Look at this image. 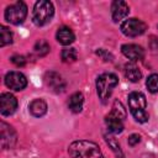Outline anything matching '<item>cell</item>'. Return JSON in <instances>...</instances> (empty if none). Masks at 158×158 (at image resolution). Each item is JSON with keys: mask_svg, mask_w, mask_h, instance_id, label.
I'll use <instances>...</instances> for the list:
<instances>
[{"mask_svg": "<svg viewBox=\"0 0 158 158\" xmlns=\"http://www.w3.org/2000/svg\"><path fill=\"white\" fill-rule=\"evenodd\" d=\"M72 158H104L99 146L91 141H74L68 149Z\"/></svg>", "mask_w": 158, "mask_h": 158, "instance_id": "6da1fadb", "label": "cell"}, {"mask_svg": "<svg viewBox=\"0 0 158 158\" xmlns=\"http://www.w3.org/2000/svg\"><path fill=\"white\" fill-rule=\"evenodd\" d=\"M128 106L132 116L138 122H147L148 121V114L146 111L147 101L142 93L133 91L128 95Z\"/></svg>", "mask_w": 158, "mask_h": 158, "instance_id": "7a4b0ae2", "label": "cell"}, {"mask_svg": "<svg viewBox=\"0 0 158 158\" xmlns=\"http://www.w3.org/2000/svg\"><path fill=\"white\" fill-rule=\"evenodd\" d=\"M54 15V7L51 1L40 0L35 4L32 11V20L37 26H43L48 23Z\"/></svg>", "mask_w": 158, "mask_h": 158, "instance_id": "3957f363", "label": "cell"}, {"mask_svg": "<svg viewBox=\"0 0 158 158\" xmlns=\"http://www.w3.org/2000/svg\"><path fill=\"white\" fill-rule=\"evenodd\" d=\"M118 84V78L114 73H104L98 77L96 79V93L101 100H106L112 89Z\"/></svg>", "mask_w": 158, "mask_h": 158, "instance_id": "277c9868", "label": "cell"}, {"mask_svg": "<svg viewBox=\"0 0 158 158\" xmlns=\"http://www.w3.org/2000/svg\"><path fill=\"white\" fill-rule=\"evenodd\" d=\"M27 16V6L23 1H16L5 10V19L7 22L14 25H20L25 21Z\"/></svg>", "mask_w": 158, "mask_h": 158, "instance_id": "5b68a950", "label": "cell"}, {"mask_svg": "<svg viewBox=\"0 0 158 158\" xmlns=\"http://www.w3.org/2000/svg\"><path fill=\"white\" fill-rule=\"evenodd\" d=\"M146 30H147V25L142 20H138V19H128L121 23L122 33L128 37L141 36L142 33H144Z\"/></svg>", "mask_w": 158, "mask_h": 158, "instance_id": "8992f818", "label": "cell"}, {"mask_svg": "<svg viewBox=\"0 0 158 158\" xmlns=\"http://www.w3.org/2000/svg\"><path fill=\"white\" fill-rule=\"evenodd\" d=\"M0 137H1V147L4 149L12 148L17 141L15 130L4 121L0 123Z\"/></svg>", "mask_w": 158, "mask_h": 158, "instance_id": "52a82bcc", "label": "cell"}, {"mask_svg": "<svg viewBox=\"0 0 158 158\" xmlns=\"http://www.w3.org/2000/svg\"><path fill=\"white\" fill-rule=\"evenodd\" d=\"M5 84L10 89H12L15 91H20V90H22V89L26 88L27 79L20 72H9L5 75Z\"/></svg>", "mask_w": 158, "mask_h": 158, "instance_id": "ba28073f", "label": "cell"}, {"mask_svg": "<svg viewBox=\"0 0 158 158\" xmlns=\"http://www.w3.org/2000/svg\"><path fill=\"white\" fill-rule=\"evenodd\" d=\"M17 109V100L10 93H4L0 96V112L4 116L12 115Z\"/></svg>", "mask_w": 158, "mask_h": 158, "instance_id": "9c48e42d", "label": "cell"}, {"mask_svg": "<svg viewBox=\"0 0 158 158\" xmlns=\"http://www.w3.org/2000/svg\"><path fill=\"white\" fill-rule=\"evenodd\" d=\"M44 83L53 93H62L65 89V81L57 72H47L44 74Z\"/></svg>", "mask_w": 158, "mask_h": 158, "instance_id": "30bf717a", "label": "cell"}, {"mask_svg": "<svg viewBox=\"0 0 158 158\" xmlns=\"http://www.w3.org/2000/svg\"><path fill=\"white\" fill-rule=\"evenodd\" d=\"M121 51H122L125 57H127L128 59H131L133 62L142 60L144 57V49L138 44H133V43L123 44L121 47Z\"/></svg>", "mask_w": 158, "mask_h": 158, "instance_id": "8fae6325", "label": "cell"}, {"mask_svg": "<svg viewBox=\"0 0 158 158\" xmlns=\"http://www.w3.org/2000/svg\"><path fill=\"white\" fill-rule=\"evenodd\" d=\"M128 12H130V7L125 1L115 0L111 4V16L115 22H118L122 19H125L128 15Z\"/></svg>", "mask_w": 158, "mask_h": 158, "instance_id": "7c38bea8", "label": "cell"}, {"mask_svg": "<svg viewBox=\"0 0 158 158\" xmlns=\"http://www.w3.org/2000/svg\"><path fill=\"white\" fill-rule=\"evenodd\" d=\"M105 123L111 133H120L123 131V120L112 112H110L105 117Z\"/></svg>", "mask_w": 158, "mask_h": 158, "instance_id": "4fadbf2b", "label": "cell"}, {"mask_svg": "<svg viewBox=\"0 0 158 158\" xmlns=\"http://www.w3.org/2000/svg\"><path fill=\"white\" fill-rule=\"evenodd\" d=\"M56 37H57V41L63 46H68V44L73 43L74 40H75V36H74L73 31L69 27H65V26L58 28Z\"/></svg>", "mask_w": 158, "mask_h": 158, "instance_id": "5bb4252c", "label": "cell"}, {"mask_svg": "<svg viewBox=\"0 0 158 158\" xmlns=\"http://www.w3.org/2000/svg\"><path fill=\"white\" fill-rule=\"evenodd\" d=\"M28 110H30V112H31L32 116H35V117H42L47 112V104L42 99H35V100H32L30 102Z\"/></svg>", "mask_w": 158, "mask_h": 158, "instance_id": "9a60e30c", "label": "cell"}, {"mask_svg": "<svg viewBox=\"0 0 158 158\" xmlns=\"http://www.w3.org/2000/svg\"><path fill=\"white\" fill-rule=\"evenodd\" d=\"M83 104H84V96L81 93L77 91L74 93L70 98H69V101H68V107L72 112H80L81 109H83Z\"/></svg>", "mask_w": 158, "mask_h": 158, "instance_id": "2e32d148", "label": "cell"}, {"mask_svg": "<svg viewBox=\"0 0 158 158\" xmlns=\"http://www.w3.org/2000/svg\"><path fill=\"white\" fill-rule=\"evenodd\" d=\"M125 75H126V78H127L130 81L137 83V81L141 79L142 73H141V70L138 69V67H137L135 63H127V64L125 65Z\"/></svg>", "mask_w": 158, "mask_h": 158, "instance_id": "e0dca14e", "label": "cell"}, {"mask_svg": "<svg viewBox=\"0 0 158 158\" xmlns=\"http://www.w3.org/2000/svg\"><path fill=\"white\" fill-rule=\"evenodd\" d=\"M33 52L36 53L37 57H43L49 52V44L44 40H40L36 42V44L33 47Z\"/></svg>", "mask_w": 158, "mask_h": 158, "instance_id": "ac0fdd59", "label": "cell"}, {"mask_svg": "<svg viewBox=\"0 0 158 158\" xmlns=\"http://www.w3.org/2000/svg\"><path fill=\"white\" fill-rule=\"evenodd\" d=\"M11 42H12L11 31L5 26H0V46L4 47L6 44H10Z\"/></svg>", "mask_w": 158, "mask_h": 158, "instance_id": "d6986e66", "label": "cell"}, {"mask_svg": "<svg viewBox=\"0 0 158 158\" xmlns=\"http://www.w3.org/2000/svg\"><path fill=\"white\" fill-rule=\"evenodd\" d=\"M78 58V54H77V51L72 47H68V48H64L62 51V60L65 62V63H73L75 62Z\"/></svg>", "mask_w": 158, "mask_h": 158, "instance_id": "ffe728a7", "label": "cell"}, {"mask_svg": "<svg viewBox=\"0 0 158 158\" xmlns=\"http://www.w3.org/2000/svg\"><path fill=\"white\" fill-rule=\"evenodd\" d=\"M146 85L151 93H158V74H151L147 78Z\"/></svg>", "mask_w": 158, "mask_h": 158, "instance_id": "44dd1931", "label": "cell"}, {"mask_svg": "<svg viewBox=\"0 0 158 158\" xmlns=\"http://www.w3.org/2000/svg\"><path fill=\"white\" fill-rule=\"evenodd\" d=\"M111 112H112V114H115L116 116L121 117L122 120H125V118H126V110H125L123 105H122V104H121L120 101H117V100H116V101L114 102Z\"/></svg>", "mask_w": 158, "mask_h": 158, "instance_id": "7402d4cb", "label": "cell"}, {"mask_svg": "<svg viewBox=\"0 0 158 158\" xmlns=\"http://www.w3.org/2000/svg\"><path fill=\"white\" fill-rule=\"evenodd\" d=\"M106 142H107V144L112 148V151L115 152V154H116L117 157H120V158L123 157V154H122V152H121V148H120V144L117 143V141H116L114 137H106Z\"/></svg>", "mask_w": 158, "mask_h": 158, "instance_id": "603a6c76", "label": "cell"}, {"mask_svg": "<svg viewBox=\"0 0 158 158\" xmlns=\"http://www.w3.org/2000/svg\"><path fill=\"white\" fill-rule=\"evenodd\" d=\"M11 62H12L16 67H23V65L26 64L25 57H23V56H19V54L12 56V57H11Z\"/></svg>", "mask_w": 158, "mask_h": 158, "instance_id": "cb8c5ba5", "label": "cell"}, {"mask_svg": "<svg viewBox=\"0 0 158 158\" xmlns=\"http://www.w3.org/2000/svg\"><path fill=\"white\" fill-rule=\"evenodd\" d=\"M96 54L99 56V57H101L104 60H112V56L109 53V52H106L105 49H99V51H96Z\"/></svg>", "mask_w": 158, "mask_h": 158, "instance_id": "d4e9b609", "label": "cell"}, {"mask_svg": "<svg viewBox=\"0 0 158 158\" xmlns=\"http://www.w3.org/2000/svg\"><path fill=\"white\" fill-rule=\"evenodd\" d=\"M139 141H141L139 135L133 133V135H131V136L128 137V144H130V146H136L137 143H139Z\"/></svg>", "mask_w": 158, "mask_h": 158, "instance_id": "484cf974", "label": "cell"}, {"mask_svg": "<svg viewBox=\"0 0 158 158\" xmlns=\"http://www.w3.org/2000/svg\"><path fill=\"white\" fill-rule=\"evenodd\" d=\"M151 48L152 49H158V38L152 37V40H151Z\"/></svg>", "mask_w": 158, "mask_h": 158, "instance_id": "4316f807", "label": "cell"}]
</instances>
